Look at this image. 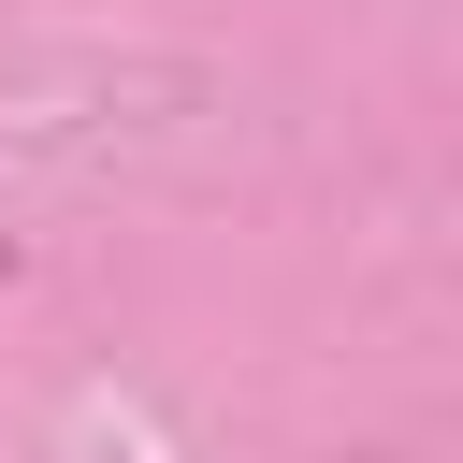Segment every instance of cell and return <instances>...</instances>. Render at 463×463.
I'll return each instance as SVG.
<instances>
[]
</instances>
